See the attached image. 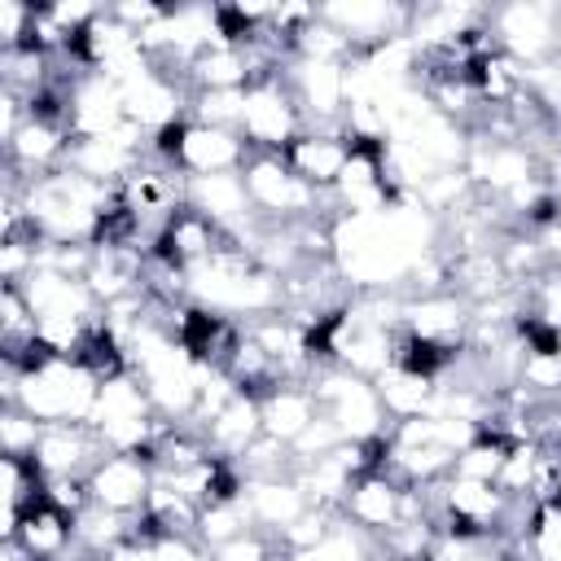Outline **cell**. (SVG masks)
I'll return each mask as SVG.
<instances>
[{"mask_svg": "<svg viewBox=\"0 0 561 561\" xmlns=\"http://www.w3.org/2000/svg\"><path fill=\"white\" fill-rule=\"evenodd\" d=\"M535 557V561H561V504H539L530 535L513 539V561Z\"/></svg>", "mask_w": 561, "mask_h": 561, "instance_id": "obj_20", "label": "cell"}, {"mask_svg": "<svg viewBox=\"0 0 561 561\" xmlns=\"http://www.w3.org/2000/svg\"><path fill=\"white\" fill-rule=\"evenodd\" d=\"M188 206L206 219H215L219 228L237 232L254 219V202L245 188L241 171H219V175H188Z\"/></svg>", "mask_w": 561, "mask_h": 561, "instance_id": "obj_9", "label": "cell"}, {"mask_svg": "<svg viewBox=\"0 0 561 561\" xmlns=\"http://www.w3.org/2000/svg\"><path fill=\"white\" fill-rule=\"evenodd\" d=\"M0 557H4V561H35V557H26V552H22V543H13V539H4V543H0Z\"/></svg>", "mask_w": 561, "mask_h": 561, "instance_id": "obj_22", "label": "cell"}, {"mask_svg": "<svg viewBox=\"0 0 561 561\" xmlns=\"http://www.w3.org/2000/svg\"><path fill=\"white\" fill-rule=\"evenodd\" d=\"M101 456H110V447L101 443L92 421H61V425H44L39 447H35V465L44 478H88Z\"/></svg>", "mask_w": 561, "mask_h": 561, "instance_id": "obj_7", "label": "cell"}, {"mask_svg": "<svg viewBox=\"0 0 561 561\" xmlns=\"http://www.w3.org/2000/svg\"><path fill=\"white\" fill-rule=\"evenodd\" d=\"M245 508L254 517V530L280 539V530L294 526L311 508V500L298 486V478H267V482H245Z\"/></svg>", "mask_w": 561, "mask_h": 561, "instance_id": "obj_11", "label": "cell"}, {"mask_svg": "<svg viewBox=\"0 0 561 561\" xmlns=\"http://www.w3.org/2000/svg\"><path fill=\"white\" fill-rule=\"evenodd\" d=\"M259 408H263V434L289 443V447H294V438L324 412L320 399L311 394V386H302V381H280L276 390H267V394L259 399Z\"/></svg>", "mask_w": 561, "mask_h": 561, "instance_id": "obj_13", "label": "cell"}, {"mask_svg": "<svg viewBox=\"0 0 561 561\" xmlns=\"http://www.w3.org/2000/svg\"><path fill=\"white\" fill-rule=\"evenodd\" d=\"M508 451H513L508 438L482 430V434L456 456L451 473H456V478H473V482H500V473H504V465H508Z\"/></svg>", "mask_w": 561, "mask_h": 561, "instance_id": "obj_17", "label": "cell"}, {"mask_svg": "<svg viewBox=\"0 0 561 561\" xmlns=\"http://www.w3.org/2000/svg\"><path fill=\"white\" fill-rule=\"evenodd\" d=\"M285 88L298 101L307 127H342V114H346V61L294 57L285 66Z\"/></svg>", "mask_w": 561, "mask_h": 561, "instance_id": "obj_5", "label": "cell"}, {"mask_svg": "<svg viewBox=\"0 0 561 561\" xmlns=\"http://www.w3.org/2000/svg\"><path fill=\"white\" fill-rule=\"evenodd\" d=\"M245 188L254 202V215L267 224H298V219H320V206H333V193L311 188L289 171L280 153H254L245 167ZM337 210V206H333Z\"/></svg>", "mask_w": 561, "mask_h": 561, "instance_id": "obj_2", "label": "cell"}, {"mask_svg": "<svg viewBox=\"0 0 561 561\" xmlns=\"http://www.w3.org/2000/svg\"><path fill=\"white\" fill-rule=\"evenodd\" d=\"M13 543H22V552L35 561H66L75 552V517L44 500V504L22 513Z\"/></svg>", "mask_w": 561, "mask_h": 561, "instance_id": "obj_12", "label": "cell"}, {"mask_svg": "<svg viewBox=\"0 0 561 561\" xmlns=\"http://www.w3.org/2000/svg\"><path fill=\"white\" fill-rule=\"evenodd\" d=\"M202 434H206V443H210V451L219 460H237L254 438H263V408H259V399L254 394H232Z\"/></svg>", "mask_w": 561, "mask_h": 561, "instance_id": "obj_14", "label": "cell"}, {"mask_svg": "<svg viewBox=\"0 0 561 561\" xmlns=\"http://www.w3.org/2000/svg\"><path fill=\"white\" fill-rule=\"evenodd\" d=\"M245 530H254V517H250V508H245V495L224 500V504H206V508H202L197 539L206 543V552L224 548L228 539H237V535H245Z\"/></svg>", "mask_w": 561, "mask_h": 561, "instance_id": "obj_18", "label": "cell"}, {"mask_svg": "<svg viewBox=\"0 0 561 561\" xmlns=\"http://www.w3.org/2000/svg\"><path fill=\"white\" fill-rule=\"evenodd\" d=\"M403 491L408 486H399L394 478H386V473H364V478H355V486H351V495L342 500V517L351 522V526H359L364 535H386L394 522H399V513H403Z\"/></svg>", "mask_w": 561, "mask_h": 561, "instance_id": "obj_10", "label": "cell"}, {"mask_svg": "<svg viewBox=\"0 0 561 561\" xmlns=\"http://www.w3.org/2000/svg\"><path fill=\"white\" fill-rule=\"evenodd\" d=\"M381 408L390 421H408V416H434V399H438V381L425 373H408V368H386L377 381Z\"/></svg>", "mask_w": 561, "mask_h": 561, "instance_id": "obj_16", "label": "cell"}, {"mask_svg": "<svg viewBox=\"0 0 561 561\" xmlns=\"http://www.w3.org/2000/svg\"><path fill=\"white\" fill-rule=\"evenodd\" d=\"M307 131L298 101L289 96L285 79L245 88V114H241V136L250 140L254 153H285L298 136Z\"/></svg>", "mask_w": 561, "mask_h": 561, "instance_id": "obj_4", "label": "cell"}, {"mask_svg": "<svg viewBox=\"0 0 561 561\" xmlns=\"http://www.w3.org/2000/svg\"><path fill=\"white\" fill-rule=\"evenodd\" d=\"M184 79L193 92H219V88H250V61L241 44L228 39H210L206 48H197L184 66Z\"/></svg>", "mask_w": 561, "mask_h": 561, "instance_id": "obj_15", "label": "cell"}, {"mask_svg": "<svg viewBox=\"0 0 561 561\" xmlns=\"http://www.w3.org/2000/svg\"><path fill=\"white\" fill-rule=\"evenodd\" d=\"M153 478H158V469H153L149 451H110L88 473V491H92V504H101V508L140 513L149 504Z\"/></svg>", "mask_w": 561, "mask_h": 561, "instance_id": "obj_6", "label": "cell"}, {"mask_svg": "<svg viewBox=\"0 0 561 561\" xmlns=\"http://www.w3.org/2000/svg\"><path fill=\"white\" fill-rule=\"evenodd\" d=\"M241 114H245V88H219V92H193L188 96V123L241 131Z\"/></svg>", "mask_w": 561, "mask_h": 561, "instance_id": "obj_19", "label": "cell"}, {"mask_svg": "<svg viewBox=\"0 0 561 561\" xmlns=\"http://www.w3.org/2000/svg\"><path fill=\"white\" fill-rule=\"evenodd\" d=\"M486 26L495 35V44L522 61V66H543L561 57V31H557V4H500L486 13Z\"/></svg>", "mask_w": 561, "mask_h": 561, "instance_id": "obj_3", "label": "cell"}, {"mask_svg": "<svg viewBox=\"0 0 561 561\" xmlns=\"http://www.w3.org/2000/svg\"><path fill=\"white\" fill-rule=\"evenodd\" d=\"M39 434H44V425H39L26 408L9 403V408L0 412V456H35Z\"/></svg>", "mask_w": 561, "mask_h": 561, "instance_id": "obj_21", "label": "cell"}, {"mask_svg": "<svg viewBox=\"0 0 561 561\" xmlns=\"http://www.w3.org/2000/svg\"><path fill=\"white\" fill-rule=\"evenodd\" d=\"M101 381L75 364V359H48L18 381V408H26L39 425H61V421H92Z\"/></svg>", "mask_w": 561, "mask_h": 561, "instance_id": "obj_1", "label": "cell"}, {"mask_svg": "<svg viewBox=\"0 0 561 561\" xmlns=\"http://www.w3.org/2000/svg\"><path fill=\"white\" fill-rule=\"evenodd\" d=\"M351 149L355 145H351L346 127H307L280 158L289 162V171L298 180H307L320 193H333V184L342 180V171L351 162Z\"/></svg>", "mask_w": 561, "mask_h": 561, "instance_id": "obj_8", "label": "cell"}]
</instances>
